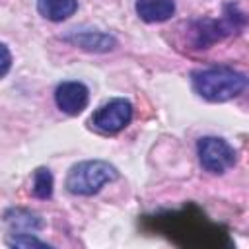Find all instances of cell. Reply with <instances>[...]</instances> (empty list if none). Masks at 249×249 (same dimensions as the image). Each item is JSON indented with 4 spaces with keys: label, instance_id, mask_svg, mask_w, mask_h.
<instances>
[{
    "label": "cell",
    "instance_id": "7a4b0ae2",
    "mask_svg": "<svg viewBox=\"0 0 249 249\" xmlns=\"http://www.w3.org/2000/svg\"><path fill=\"white\" fill-rule=\"evenodd\" d=\"M119 171L105 160H86L70 167L64 187L68 193L78 196H91L99 193L107 183L115 181Z\"/></svg>",
    "mask_w": 249,
    "mask_h": 249
},
{
    "label": "cell",
    "instance_id": "6da1fadb",
    "mask_svg": "<svg viewBox=\"0 0 249 249\" xmlns=\"http://www.w3.org/2000/svg\"><path fill=\"white\" fill-rule=\"evenodd\" d=\"M193 89L206 101L222 103L237 97L247 86L249 78L233 68L228 66H216L206 70L193 72Z\"/></svg>",
    "mask_w": 249,
    "mask_h": 249
},
{
    "label": "cell",
    "instance_id": "ba28073f",
    "mask_svg": "<svg viewBox=\"0 0 249 249\" xmlns=\"http://www.w3.org/2000/svg\"><path fill=\"white\" fill-rule=\"evenodd\" d=\"M134 10L138 18L146 23H160L175 14L173 0H136Z\"/></svg>",
    "mask_w": 249,
    "mask_h": 249
},
{
    "label": "cell",
    "instance_id": "5b68a950",
    "mask_svg": "<svg viewBox=\"0 0 249 249\" xmlns=\"http://www.w3.org/2000/svg\"><path fill=\"white\" fill-rule=\"evenodd\" d=\"M54 101L56 107L66 115H80L89 101V89L82 82H62L54 89Z\"/></svg>",
    "mask_w": 249,
    "mask_h": 249
},
{
    "label": "cell",
    "instance_id": "3957f363",
    "mask_svg": "<svg viewBox=\"0 0 249 249\" xmlns=\"http://www.w3.org/2000/svg\"><path fill=\"white\" fill-rule=\"evenodd\" d=\"M196 154H198L200 165L214 175L226 173L230 167L235 165V160H237L235 150L224 138H218V136L200 138L196 144Z\"/></svg>",
    "mask_w": 249,
    "mask_h": 249
},
{
    "label": "cell",
    "instance_id": "30bf717a",
    "mask_svg": "<svg viewBox=\"0 0 249 249\" xmlns=\"http://www.w3.org/2000/svg\"><path fill=\"white\" fill-rule=\"evenodd\" d=\"M37 10L51 21H64L78 10V0H37Z\"/></svg>",
    "mask_w": 249,
    "mask_h": 249
},
{
    "label": "cell",
    "instance_id": "52a82bcc",
    "mask_svg": "<svg viewBox=\"0 0 249 249\" xmlns=\"http://www.w3.org/2000/svg\"><path fill=\"white\" fill-rule=\"evenodd\" d=\"M64 41L89 53H107L117 45V39L113 35L101 31H72L70 35L64 37Z\"/></svg>",
    "mask_w": 249,
    "mask_h": 249
},
{
    "label": "cell",
    "instance_id": "277c9868",
    "mask_svg": "<svg viewBox=\"0 0 249 249\" xmlns=\"http://www.w3.org/2000/svg\"><path fill=\"white\" fill-rule=\"evenodd\" d=\"M132 121V103L124 97H115L103 103L93 115L91 124L103 134H117Z\"/></svg>",
    "mask_w": 249,
    "mask_h": 249
},
{
    "label": "cell",
    "instance_id": "4fadbf2b",
    "mask_svg": "<svg viewBox=\"0 0 249 249\" xmlns=\"http://www.w3.org/2000/svg\"><path fill=\"white\" fill-rule=\"evenodd\" d=\"M10 66H12V54H10V49H8V45H2V76H6L8 74V70H10Z\"/></svg>",
    "mask_w": 249,
    "mask_h": 249
},
{
    "label": "cell",
    "instance_id": "8fae6325",
    "mask_svg": "<svg viewBox=\"0 0 249 249\" xmlns=\"http://www.w3.org/2000/svg\"><path fill=\"white\" fill-rule=\"evenodd\" d=\"M33 195L41 200L53 196V175L47 167H37L33 173Z\"/></svg>",
    "mask_w": 249,
    "mask_h": 249
},
{
    "label": "cell",
    "instance_id": "8992f818",
    "mask_svg": "<svg viewBox=\"0 0 249 249\" xmlns=\"http://www.w3.org/2000/svg\"><path fill=\"white\" fill-rule=\"evenodd\" d=\"M235 29V18L228 16L224 19H198L195 25H193V39H195V45L200 47V49H206L208 45L220 41L224 35L231 33Z\"/></svg>",
    "mask_w": 249,
    "mask_h": 249
},
{
    "label": "cell",
    "instance_id": "7c38bea8",
    "mask_svg": "<svg viewBox=\"0 0 249 249\" xmlns=\"http://www.w3.org/2000/svg\"><path fill=\"white\" fill-rule=\"evenodd\" d=\"M10 247H21V249H31V247H47L45 241L37 239L31 233H16L14 237H8Z\"/></svg>",
    "mask_w": 249,
    "mask_h": 249
},
{
    "label": "cell",
    "instance_id": "9c48e42d",
    "mask_svg": "<svg viewBox=\"0 0 249 249\" xmlns=\"http://www.w3.org/2000/svg\"><path fill=\"white\" fill-rule=\"evenodd\" d=\"M4 222L14 233H33L45 226V222L25 208H8L4 212Z\"/></svg>",
    "mask_w": 249,
    "mask_h": 249
}]
</instances>
